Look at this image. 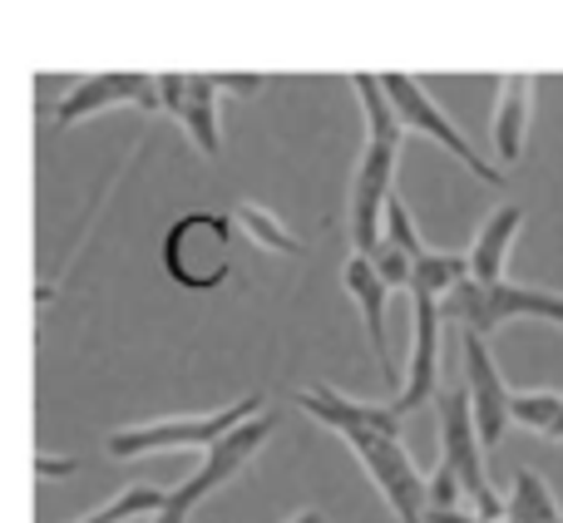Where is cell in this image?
I'll list each match as a JSON object with an SVG mask.
<instances>
[{
  "mask_svg": "<svg viewBox=\"0 0 563 523\" xmlns=\"http://www.w3.org/2000/svg\"><path fill=\"white\" fill-rule=\"evenodd\" d=\"M144 109V114H164V99H158V75H139V69H104V75H85L69 79L65 99H59L49 114L55 129H75L85 119L104 114V109Z\"/></svg>",
  "mask_w": 563,
  "mask_h": 523,
  "instance_id": "cell-9",
  "label": "cell"
},
{
  "mask_svg": "<svg viewBox=\"0 0 563 523\" xmlns=\"http://www.w3.org/2000/svg\"><path fill=\"white\" fill-rule=\"evenodd\" d=\"M35 475H40V479L79 475V455H49V449H40V455H35Z\"/></svg>",
  "mask_w": 563,
  "mask_h": 523,
  "instance_id": "cell-21",
  "label": "cell"
},
{
  "mask_svg": "<svg viewBox=\"0 0 563 523\" xmlns=\"http://www.w3.org/2000/svg\"><path fill=\"white\" fill-rule=\"evenodd\" d=\"M435 291H420L410 287V370L406 380H400V400L396 410L400 415H410V410H420L426 400H435V386H440V326H445V311H440Z\"/></svg>",
  "mask_w": 563,
  "mask_h": 523,
  "instance_id": "cell-11",
  "label": "cell"
},
{
  "mask_svg": "<svg viewBox=\"0 0 563 523\" xmlns=\"http://www.w3.org/2000/svg\"><path fill=\"white\" fill-rule=\"evenodd\" d=\"M380 79H386V94H390V104H396V114L406 119L410 134H420V138H430V144H440L460 168H470L479 183H495V188L505 183V168L489 164V158L479 154L475 144H470L465 129H460L455 119H450L445 109L435 104V94L426 89V79H416V75H380Z\"/></svg>",
  "mask_w": 563,
  "mask_h": 523,
  "instance_id": "cell-8",
  "label": "cell"
},
{
  "mask_svg": "<svg viewBox=\"0 0 563 523\" xmlns=\"http://www.w3.org/2000/svg\"><path fill=\"white\" fill-rule=\"evenodd\" d=\"M356 89L361 119H366V138H361L356 168H351V253H376L380 247V227H386V203L400 188V148H406V119L396 114L386 94V79L380 75H351Z\"/></svg>",
  "mask_w": 563,
  "mask_h": 523,
  "instance_id": "cell-2",
  "label": "cell"
},
{
  "mask_svg": "<svg viewBox=\"0 0 563 523\" xmlns=\"http://www.w3.org/2000/svg\"><path fill=\"white\" fill-rule=\"evenodd\" d=\"M445 321H455L460 331H489L509 326V321H549L563 326V291L529 287V281H475L465 277L445 301H440Z\"/></svg>",
  "mask_w": 563,
  "mask_h": 523,
  "instance_id": "cell-6",
  "label": "cell"
},
{
  "mask_svg": "<svg viewBox=\"0 0 563 523\" xmlns=\"http://www.w3.org/2000/svg\"><path fill=\"white\" fill-rule=\"evenodd\" d=\"M505 523H563V504L539 469H519L505 494Z\"/></svg>",
  "mask_w": 563,
  "mask_h": 523,
  "instance_id": "cell-17",
  "label": "cell"
},
{
  "mask_svg": "<svg viewBox=\"0 0 563 523\" xmlns=\"http://www.w3.org/2000/svg\"><path fill=\"white\" fill-rule=\"evenodd\" d=\"M233 213H188L164 237V271L184 291H213L233 277Z\"/></svg>",
  "mask_w": 563,
  "mask_h": 523,
  "instance_id": "cell-7",
  "label": "cell"
},
{
  "mask_svg": "<svg viewBox=\"0 0 563 523\" xmlns=\"http://www.w3.org/2000/svg\"><path fill=\"white\" fill-rule=\"evenodd\" d=\"M460 350H465V390L470 405H475V425L485 449H499L515 425V390L505 386L495 356H489V336L479 331H460Z\"/></svg>",
  "mask_w": 563,
  "mask_h": 523,
  "instance_id": "cell-10",
  "label": "cell"
},
{
  "mask_svg": "<svg viewBox=\"0 0 563 523\" xmlns=\"http://www.w3.org/2000/svg\"><path fill=\"white\" fill-rule=\"evenodd\" d=\"M525 227V208L519 203H499L495 213L479 223L470 253V277L475 281H509V253H515V237Z\"/></svg>",
  "mask_w": 563,
  "mask_h": 523,
  "instance_id": "cell-14",
  "label": "cell"
},
{
  "mask_svg": "<svg viewBox=\"0 0 563 523\" xmlns=\"http://www.w3.org/2000/svg\"><path fill=\"white\" fill-rule=\"evenodd\" d=\"M233 223H238V233H243L253 247H263V253L307 257V243H301V237L291 233L287 223H282L273 208L257 203V198H238V203H233Z\"/></svg>",
  "mask_w": 563,
  "mask_h": 523,
  "instance_id": "cell-16",
  "label": "cell"
},
{
  "mask_svg": "<svg viewBox=\"0 0 563 523\" xmlns=\"http://www.w3.org/2000/svg\"><path fill=\"white\" fill-rule=\"evenodd\" d=\"M273 435H277V410H263V415H253L247 425H238L233 435H223L213 449H203V465H198L184 485L168 489L164 509H158L148 523H188L198 514V504H208L218 489L238 485V479L247 475V465L263 455V445Z\"/></svg>",
  "mask_w": 563,
  "mask_h": 523,
  "instance_id": "cell-5",
  "label": "cell"
},
{
  "mask_svg": "<svg viewBox=\"0 0 563 523\" xmlns=\"http://www.w3.org/2000/svg\"><path fill=\"white\" fill-rule=\"evenodd\" d=\"M435 420H440V465L450 479L460 485L465 504L475 509L479 519H505V494L495 489L485 465V439H479L475 425V405H470V390H440L435 400Z\"/></svg>",
  "mask_w": 563,
  "mask_h": 523,
  "instance_id": "cell-4",
  "label": "cell"
},
{
  "mask_svg": "<svg viewBox=\"0 0 563 523\" xmlns=\"http://www.w3.org/2000/svg\"><path fill=\"white\" fill-rule=\"evenodd\" d=\"M164 499H168V489L129 485V489H119L109 504L89 509V514H79V519H69V523H134V519H154L158 509H164Z\"/></svg>",
  "mask_w": 563,
  "mask_h": 523,
  "instance_id": "cell-18",
  "label": "cell"
},
{
  "mask_svg": "<svg viewBox=\"0 0 563 523\" xmlns=\"http://www.w3.org/2000/svg\"><path fill=\"white\" fill-rule=\"evenodd\" d=\"M341 287H346V297L356 301L361 321H366V336H371V350H376L380 376L396 386V360H390V336H386V311H390V297H396V281H386V271L366 253H351L346 267H341Z\"/></svg>",
  "mask_w": 563,
  "mask_h": 523,
  "instance_id": "cell-12",
  "label": "cell"
},
{
  "mask_svg": "<svg viewBox=\"0 0 563 523\" xmlns=\"http://www.w3.org/2000/svg\"><path fill=\"white\" fill-rule=\"evenodd\" d=\"M287 523H331V519L321 514V509H301V514H291Z\"/></svg>",
  "mask_w": 563,
  "mask_h": 523,
  "instance_id": "cell-23",
  "label": "cell"
},
{
  "mask_svg": "<svg viewBox=\"0 0 563 523\" xmlns=\"http://www.w3.org/2000/svg\"><path fill=\"white\" fill-rule=\"evenodd\" d=\"M291 400H297L301 415H311L317 425L336 430L346 439V449L361 459L376 494L386 499L390 519L430 523V475H420L406 439H400L406 415L396 410V400H386V405L380 400H356L336 386H301Z\"/></svg>",
  "mask_w": 563,
  "mask_h": 523,
  "instance_id": "cell-1",
  "label": "cell"
},
{
  "mask_svg": "<svg viewBox=\"0 0 563 523\" xmlns=\"http://www.w3.org/2000/svg\"><path fill=\"white\" fill-rule=\"evenodd\" d=\"M218 85H223V94H238V99H253L257 89L267 85L263 75H218Z\"/></svg>",
  "mask_w": 563,
  "mask_h": 523,
  "instance_id": "cell-22",
  "label": "cell"
},
{
  "mask_svg": "<svg viewBox=\"0 0 563 523\" xmlns=\"http://www.w3.org/2000/svg\"><path fill=\"white\" fill-rule=\"evenodd\" d=\"M267 410V396H243L233 405L203 410V415H164L144 420V425L109 430L104 449L114 459H144V455H168V449H213L223 435H233L238 425H247L253 415Z\"/></svg>",
  "mask_w": 563,
  "mask_h": 523,
  "instance_id": "cell-3",
  "label": "cell"
},
{
  "mask_svg": "<svg viewBox=\"0 0 563 523\" xmlns=\"http://www.w3.org/2000/svg\"><path fill=\"white\" fill-rule=\"evenodd\" d=\"M218 104H223L218 75H188L178 124H184L188 144H194L203 158H223V119H218Z\"/></svg>",
  "mask_w": 563,
  "mask_h": 523,
  "instance_id": "cell-15",
  "label": "cell"
},
{
  "mask_svg": "<svg viewBox=\"0 0 563 523\" xmlns=\"http://www.w3.org/2000/svg\"><path fill=\"white\" fill-rule=\"evenodd\" d=\"M539 79L534 75H505L499 79V94H495V164L499 168H515L529 148V124H534V94H539Z\"/></svg>",
  "mask_w": 563,
  "mask_h": 523,
  "instance_id": "cell-13",
  "label": "cell"
},
{
  "mask_svg": "<svg viewBox=\"0 0 563 523\" xmlns=\"http://www.w3.org/2000/svg\"><path fill=\"white\" fill-rule=\"evenodd\" d=\"M380 243H396L410 262H420L430 253L426 237H420V227H416V218H410V208H406V198H400V188L390 193V203H386V227H380Z\"/></svg>",
  "mask_w": 563,
  "mask_h": 523,
  "instance_id": "cell-20",
  "label": "cell"
},
{
  "mask_svg": "<svg viewBox=\"0 0 563 523\" xmlns=\"http://www.w3.org/2000/svg\"><path fill=\"white\" fill-rule=\"evenodd\" d=\"M515 425L563 445V390H515Z\"/></svg>",
  "mask_w": 563,
  "mask_h": 523,
  "instance_id": "cell-19",
  "label": "cell"
}]
</instances>
